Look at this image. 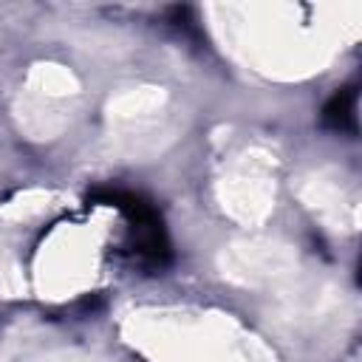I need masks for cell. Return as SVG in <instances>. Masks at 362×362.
Here are the masks:
<instances>
[{"mask_svg":"<svg viewBox=\"0 0 362 362\" xmlns=\"http://www.w3.org/2000/svg\"><path fill=\"white\" fill-rule=\"evenodd\" d=\"M96 204H107L116 206L127 223H130V246L139 255V260L150 269H164L173 260V249H170V238L164 229V221L158 215V209L136 195V192H124V189H99L93 192Z\"/></svg>","mask_w":362,"mask_h":362,"instance_id":"obj_1","label":"cell"},{"mask_svg":"<svg viewBox=\"0 0 362 362\" xmlns=\"http://www.w3.org/2000/svg\"><path fill=\"white\" fill-rule=\"evenodd\" d=\"M322 127L331 133H348L356 136V88H339L322 107Z\"/></svg>","mask_w":362,"mask_h":362,"instance_id":"obj_2","label":"cell"}]
</instances>
